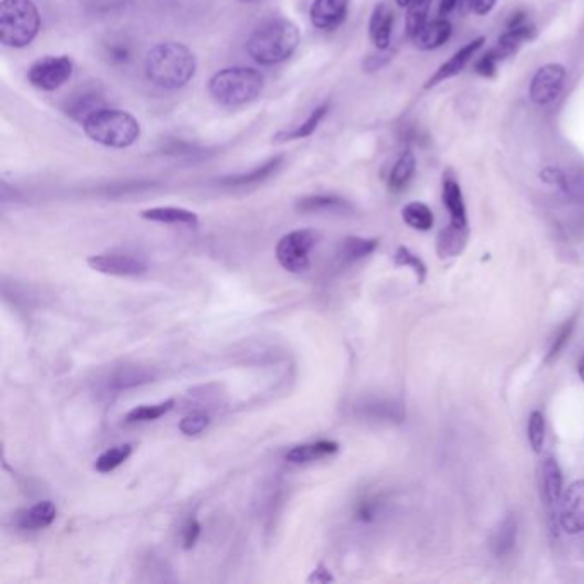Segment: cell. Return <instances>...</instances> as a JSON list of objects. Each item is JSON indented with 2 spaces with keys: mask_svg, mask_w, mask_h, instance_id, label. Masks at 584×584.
Wrapping results in <instances>:
<instances>
[{
  "mask_svg": "<svg viewBox=\"0 0 584 584\" xmlns=\"http://www.w3.org/2000/svg\"><path fill=\"white\" fill-rule=\"evenodd\" d=\"M197 60L191 48L180 41H164L148 50L144 58L146 80L164 90H178L191 81Z\"/></svg>",
  "mask_w": 584,
  "mask_h": 584,
  "instance_id": "1",
  "label": "cell"
},
{
  "mask_svg": "<svg viewBox=\"0 0 584 584\" xmlns=\"http://www.w3.org/2000/svg\"><path fill=\"white\" fill-rule=\"evenodd\" d=\"M299 45V27L292 19L271 17L252 31L245 48L259 66H276L295 54Z\"/></svg>",
  "mask_w": 584,
  "mask_h": 584,
  "instance_id": "2",
  "label": "cell"
},
{
  "mask_svg": "<svg viewBox=\"0 0 584 584\" xmlns=\"http://www.w3.org/2000/svg\"><path fill=\"white\" fill-rule=\"evenodd\" d=\"M82 131L96 144L111 150L131 148L141 136V125L133 113L109 107L90 115L82 122Z\"/></svg>",
  "mask_w": 584,
  "mask_h": 584,
  "instance_id": "3",
  "label": "cell"
},
{
  "mask_svg": "<svg viewBox=\"0 0 584 584\" xmlns=\"http://www.w3.org/2000/svg\"><path fill=\"white\" fill-rule=\"evenodd\" d=\"M264 90V76L258 69L227 68L218 70L207 82L211 98L223 107H240L250 103Z\"/></svg>",
  "mask_w": 584,
  "mask_h": 584,
  "instance_id": "4",
  "label": "cell"
},
{
  "mask_svg": "<svg viewBox=\"0 0 584 584\" xmlns=\"http://www.w3.org/2000/svg\"><path fill=\"white\" fill-rule=\"evenodd\" d=\"M41 17L33 0H2L0 41L9 48H25L40 33Z\"/></svg>",
  "mask_w": 584,
  "mask_h": 584,
  "instance_id": "5",
  "label": "cell"
},
{
  "mask_svg": "<svg viewBox=\"0 0 584 584\" xmlns=\"http://www.w3.org/2000/svg\"><path fill=\"white\" fill-rule=\"evenodd\" d=\"M319 242V233L311 228L286 233L276 245L280 266L290 272H303L311 266V252Z\"/></svg>",
  "mask_w": 584,
  "mask_h": 584,
  "instance_id": "6",
  "label": "cell"
},
{
  "mask_svg": "<svg viewBox=\"0 0 584 584\" xmlns=\"http://www.w3.org/2000/svg\"><path fill=\"white\" fill-rule=\"evenodd\" d=\"M74 64L68 55H45L27 69V81L41 91H55L70 80Z\"/></svg>",
  "mask_w": 584,
  "mask_h": 584,
  "instance_id": "7",
  "label": "cell"
},
{
  "mask_svg": "<svg viewBox=\"0 0 584 584\" xmlns=\"http://www.w3.org/2000/svg\"><path fill=\"white\" fill-rule=\"evenodd\" d=\"M105 107V91L98 82L81 84L76 91L66 96L62 110L72 121L82 122L95 111Z\"/></svg>",
  "mask_w": 584,
  "mask_h": 584,
  "instance_id": "8",
  "label": "cell"
},
{
  "mask_svg": "<svg viewBox=\"0 0 584 584\" xmlns=\"http://www.w3.org/2000/svg\"><path fill=\"white\" fill-rule=\"evenodd\" d=\"M566 68L560 64H547L535 72L530 84V98L536 105L556 101L566 82Z\"/></svg>",
  "mask_w": 584,
  "mask_h": 584,
  "instance_id": "9",
  "label": "cell"
},
{
  "mask_svg": "<svg viewBox=\"0 0 584 584\" xmlns=\"http://www.w3.org/2000/svg\"><path fill=\"white\" fill-rule=\"evenodd\" d=\"M558 521L562 530L578 535L584 531V480H576L562 492L558 501Z\"/></svg>",
  "mask_w": 584,
  "mask_h": 584,
  "instance_id": "10",
  "label": "cell"
},
{
  "mask_svg": "<svg viewBox=\"0 0 584 584\" xmlns=\"http://www.w3.org/2000/svg\"><path fill=\"white\" fill-rule=\"evenodd\" d=\"M91 270L109 276H141L148 271V264L141 258L123 252H107L88 259Z\"/></svg>",
  "mask_w": 584,
  "mask_h": 584,
  "instance_id": "11",
  "label": "cell"
},
{
  "mask_svg": "<svg viewBox=\"0 0 584 584\" xmlns=\"http://www.w3.org/2000/svg\"><path fill=\"white\" fill-rule=\"evenodd\" d=\"M350 7V0H313L311 5V23L323 31H334L340 27Z\"/></svg>",
  "mask_w": 584,
  "mask_h": 584,
  "instance_id": "12",
  "label": "cell"
},
{
  "mask_svg": "<svg viewBox=\"0 0 584 584\" xmlns=\"http://www.w3.org/2000/svg\"><path fill=\"white\" fill-rule=\"evenodd\" d=\"M355 413L366 420L379 423H399L405 419V409L393 399L384 398H367L355 405Z\"/></svg>",
  "mask_w": 584,
  "mask_h": 584,
  "instance_id": "13",
  "label": "cell"
},
{
  "mask_svg": "<svg viewBox=\"0 0 584 584\" xmlns=\"http://www.w3.org/2000/svg\"><path fill=\"white\" fill-rule=\"evenodd\" d=\"M483 43H485L483 37L466 43L464 47H462L456 54L449 58L448 62H444L441 68L435 70L434 76L427 81L425 88H432V86H437L439 82L448 81L451 78L458 76L462 69L468 66V62L475 57L476 52L483 47Z\"/></svg>",
  "mask_w": 584,
  "mask_h": 584,
  "instance_id": "14",
  "label": "cell"
},
{
  "mask_svg": "<svg viewBox=\"0 0 584 584\" xmlns=\"http://www.w3.org/2000/svg\"><path fill=\"white\" fill-rule=\"evenodd\" d=\"M394 13L388 4H377L376 9L372 11L370 21H368V35L372 43L379 48L386 50L391 43L393 35Z\"/></svg>",
  "mask_w": 584,
  "mask_h": 584,
  "instance_id": "15",
  "label": "cell"
},
{
  "mask_svg": "<svg viewBox=\"0 0 584 584\" xmlns=\"http://www.w3.org/2000/svg\"><path fill=\"white\" fill-rule=\"evenodd\" d=\"M57 517V507L52 501H41L17 515L16 525L21 530L38 531L48 528Z\"/></svg>",
  "mask_w": 584,
  "mask_h": 584,
  "instance_id": "16",
  "label": "cell"
},
{
  "mask_svg": "<svg viewBox=\"0 0 584 584\" xmlns=\"http://www.w3.org/2000/svg\"><path fill=\"white\" fill-rule=\"evenodd\" d=\"M442 203L448 209L451 225L468 228V217H466V206L462 199V191L456 178L444 177L442 182Z\"/></svg>",
  "mask_w": 584,
  "mask_h": 584,
  "instance_id": "17",
  "label": "cell"
},
{
  "mask_svg": "<svg viewBox=\"0 0 584 584\" xmlns=\"http://www.w3.org/2000/svg\"><path fill=\"white\" fill-rule=\"evenodd\" d=\"M283 164V156H274L271 160H268L266 164L259 165L256 168H252L250 172H244L239 175H230V177L219 178V184L225 187H249V186H256L264 180L272 177L278 168Z\"/></svg>",
  "mask_w": 584,
  "mask_h": 584,
  "instance_id": "18",
  "label": "cell"
},
{
  "mask_svg": "<svg viewBox=\"0 0 584 584\" xmlns=\"http://www.w3.org/2000/svg\"><path fill=\"white\" fill-rule=\"evenodd\" d=\"M340 451V444L336 441H315L309 444H302L295 446L286 452V462H293V464H303V462H317L323 460L326 456H333Z\"/></svg>",
  "mask_w": 584,
  "mask_h": 584,
  "instance_id": "19",
  "label": "cell"
},
{
  "mask_svg": "<svg viewBox=\"0 0 584 584\" xmlns=\"http://www.w3.org/2000/svg\"><path fill=\"white\" fill-rule=\"evenodd\" d=\"M141 217L154 223H165V225H186V227H197L199 217L189 211L186 207H175V206H158L150 207L141 213Z\"/></svg>",
  "mask_w": 584,
  "mask_h": 584,
  "instance_id": "20",
  "label": "cell"
},
{
  "mask_svg": "<svg viewBox=\"0 0 584 584\" xmlns=\"http://www.w3.org/2000/svg\"><path fill=\"white\" fill-rule=\"evenodd\" d=\"M451 33H452L451 23L446 17H441L421 27L420 33L413 38V41L420 50H435L451 38Z\"/></svg>",
  "mask_w": 584,
  "mask_h": 584,
  "instance_id": "21",
  "label": "cell"
},
{
  "mask_svg": "<svg viewBox=\"0 0 584 584\" xmlns=\"http://www.w3.org/2000/svg\"><path fill=\"white\" fill-rule=\"evenodd\" d=\"M517 542V519L516 516L509 515L504 517L503 523L492 536V554L497 558L507 557L513 554Z\"/></svg>",
  "mask_w": 584,
  "mask_h": 584,
  "instance_id": "22",
  "label": "cell"
},
{
  "mask_svg": "<svg viewBox=\"0 0 584 584\" xmlns=\"http://www.w3.org/2000/svg\"><path fill=\"white\" fill-rule=\"evenodd\" d=\"M379 245L377 239H362V237H346L338 247V260L341 266L354 264L360 259L370 256Z\"/></svg>",
  "mask_w": 584,
  "mask_h": 584,
  "instance_id": "23",
  "label": "cell"
},
{
  "mask_svg": "<svg viewBox=\"0 0 584 584\" xmlns=\"http://www.w3.org/2000/svg\"><path fill=\"white\" fill-rule=\"evenodd\" d=\"M153 372L144 367H137V366H123L117 368L109 379V388L113 391H125V389H133L137 386L148 384L153 381Z\"/></svg>",
  "mask_w": 584,
  "mask_h": 584,
  "instance_id": "24",
  "label": "cell"
},
{
  "mask_svg": "<svg viewBox=\"0 0 584 584\" xmlns=\"http://www.w3.org/2000/svg\"><path fill=\"white\" fill-rule=\"evenodd\" d=\"M295 207L300 213H334L345 211L350 206L343 197L334 194H313L299 199Z\"/></svg>",
  "mask_w": 584,
  "mask_h": 584,
  "instance_id": "25",
  "label": "cell"
},
{
  "mask_svg": "<svg viewBox=\"0 0 584 584\" xmlns=\"http://www.w3.org/2000/svg\"><path fill=\"white\" fill-rule=\"evenodd\" d=\"M542 483H544L545 501L554 507L557 505L562 492H564V478H562V470L558 466L556 458H547L542 464Z\"/></svg>",
  "mask_w": 584,
  "mask_h": 584,
  "instance_id": "26",
  "label": "cell"
},
{
  "mask_svg": "<svg viewBox=\"0 0 584 584\" xmlns=\"http://www.w3.org/2000/svg\"><path fill=\"white\" fill-rule=\"evenodd\" d=\"M466 242H468V228L454 227L449 223L448 228H444L437 237V252L441 259L456 258L462 254Z\"/></svg>",
  "mask_w": 584,
  "mask_h": 584,
  "instance_id": "27",
  "label": "cell"
},
{
  "mask_svg": "<svg viewBox=\"0 0 584 584\" xmlns=\"http://www.w3.org/2000/svg\"><path fill=\"white\" fill-rule=\"evenodd\" d=\"M533 27H531L528 21L516 25V27H507V31L504 33L503 37L497 41V47L494 48V52L499 55V58L504 60L505 57L517 52V48L525 43V41L530 40L533 37Z\"/></svg>",
  "mask_w": 584,
  "mask_h": 584,
  "instance_id": "28",
  "label": "cell"
},
{
  "mask_svg": "<svg viewBox=\"0 0 584 584\" xmlns=\"http://www.w3.org/2000/svg\"><path fill=\"white\" fill-rule=\"evenodd\" d=\"M415 166H417L415 154L411 151H405L398 158V162L394 164L393 170L389 174V180H388L389 191L401 192L403 189H407L408 184L415 175Z\"/></svg>",
  "mask_w": 584,
  "mask_h": 584,
  "instance_id": "29",
  "label": "cell"
},
{
  "mask_svg": "<svg viewBox=\"0 0 584 584\" xmlns=\"http://www.w3.org/2000/svg\"><path fill=\"white\" fill-rule=\"evenodd\" d=\"M327 111H329V103H323L319 105L317 109L311 111V115L303 121V122L297 125L295 129L292 131H283L280 134H276V141H297V139H305V137L313 136V133L317 131L319 123L323 122V119L326 117Z\"/></svg>",
  "mask_w": 584,
  "mask_h": 584,
  "instance_id": "30",
  "label": "cell"
},
{
  "mask_svg": "<svg viewBox=\"0 0 584 584\" xmlns=\"http://www.w3.org/2000/svg\"><path fill=\"white\" fill-rule=\"evenodd\" d=\"M401 217L413 230L429 231L434 227V213L427 204L417 201L407 204L401 211Z\"/></svg>",
  "mask_w": 584,
  "mask_h": 584,
  "instance_id": "31",
  "label": "cell"
},
{
  "mask_svg": "<svg viewBox=\"0 0 584 584\" xmlns=\"http://www.w3.org/2000/svg\"><path fill=\"white\" fill-rule=\"evenodd\" d=\"M174 407H175L174 399H166V401L156 403V405H141V407L133 408L125 415V421L127 423H143V421L158 420Z\"/></svg>",
  "mask_w": 584,
  "mask_h": 584,
  "instance_id": "32",
  "label": "cell"
},
{
  "mask_svg": "<svg viewBox=\"0 0 584 584\" xmlns=\"http://www.w3.org/2000/svg\"><path fill=\"white\" fill-rule=\"evenodd\" d=\"M131 454H133V446L131 444H122V446L107 449L105 452H101L96 458V472L110 473V472L117 470L123 462H127Z\"/></svg>",
  "mask_w": 584,
  "mask_h": 584,
  "instance_id": "33",
  "label": "cell"
},
{
  "mask_svg": "<svg viewBox=\"0 0 584 584\" xmlns=\"http://www.w3.org/2000/svg\"><path fill=\"white\" fill-rule=\"evenodd\" d=\"M432 0H413L408 5L407 31L408 37L413 40L421 31V27L427 25V16L430 9Z\"/></svg>",
  "mask_w": 584,
  "mask_h": 584,
  "instance_id": "34",
  "label": "cell"
},
{
  "mask_svg": "<svg viewBox=\"0 0 584 584\" xmlns=\"http://www.w3.org/2000/svg\"><path fill=\"white\" fill-rule=\"evenodd\" d=\"M576 315L571 317V319H568L562 326L558 327L557 333H556V336H554V340H552V345H550V348H548V354H547V364H550V362H554L556 358H557L558 355L562 354V350L566 348V345L571 341L572 333H574V327H576Z\"/></svg>",
  "mask_w": 584,
  "mask_h": 584,
  "instance_id": "35",
  "label": "cell"
},
{
  "mask_svg": "<svg viewBox=\"0 0 584 584\" xmlns=\"http://www.w3.org/2000/svg\"><path fill=\"white\" fill-rule=\"evenodd\" d=\"M545 432H547V427H545L544 413L538 409L531 411L530 421H528V439L535 452H542L545 446Z\"/></svg>",
  "mask_w": 584,
  "mask_h": 584,
  "instance_id": "36",
  "label": "cell"
},
{
  "mask_svg": "<svg viewBox=\"0 0 584 584\" xmlns=\"http://www.w3.org/2000/svg\"><path fill=\"white\" fill-rule=\"evenodd\" d=\"M394 260H396V264L398 266H407V268H411L413 272L417 274V278H419V281H423L425 280V274H427V268H425V264L421 262V259L419 256H415L409 249L407 247H399L398 250H396V256H394Z\"/></svg>",
  "mask_w": 584,
  "mask_h": 584,
  "instance_id": "37",
  "label": "cell"
},
{
  "mask_svg": "<svg viewBox=\"0 0 584 584\" xmlns=\"http://www.w3.org/2000/svg\"><path fill=\"white\" fill-rule=\"evenodd\" d=\"M209 425V415L204 411H192L187 417H184L178 429L180 432L186 435H197L203 432L204 429Z\"/></svg>",
  "mask_w": 584,
  "mask_h": 584,
  "instance_id": "38",
  "label": "cell"
},
{
  "mask_svg": "<svg viewBox=\"0 0 584 584\" xmlns=\"http://www.w3.org/2000/svg\"><path fill=\"white\" fill-rule=\"evenodd\" d=\"M105 55L111 64H127L131 60V47L125 41H109L105 45Z\"/></svg>",
  "mask_w": 584,
  "mask_h": 584,
  "instance_id": "39",
  "label": "cell"
},
{
  "mask_svg": "<svg viewBox=\"0 0 584 584\" xmlns=\"http://www.w3.org/2000/svg\"><path fill=\"white\" fill-rule=\"evenodd\" d=\"M379 511H381V501L377 497H366L356 505L355 515H356V519H360L364 523H370L377 517Z\"/></svg>",
  "mask_w": 584,
  "mask_h": 584,
  "instance_id": "40",
  "label": "cell"
},
{
  "mask_svg": "<svg viewBox=\"0 0 584 584\" xmlns=\"http://www.w3.org/2000/svg\"><path fill=\"white\" fill-rule=\"evenodd\" d=\"M499 62H501V58H499V55L494 52V48L487 52L485 55H482L478 60H476L475 64V72L478 76H483V78H492V76H495V72H497V66H499Z\"/></svg>",
  "mask_w": 584,
  "mask_h": 584,
  "instance_id": "41",
  "label": "cell"
},
{
  "mask_svg": "<svg viewBox=\"0 0 584 584\" xmlns=\"http://www.w3.org/2000/svg\"><path fill=\"white\" fill-rule=\"evenodd\" d=\"M199 535H201V525L196 517H191L186 526H184V533H182V542H184V548L186 550H191L194 545L197 544L199 540Z\"/></svg>",
  "mask_w": 584,
  "mask_h": 584,
  "instance_id": "42",
  "label": "cell"
},
{
  "mask_svg": "<svg viewBox=\"0 0 584 584\" xmlns=\"http://www.w3.org/2000/svg\"><path fill=\"white\" fill-rule=\"evenodd\" d=\"M309 583H329V581H334V578L331 576V572L327 569L324 564H319L315 569H313V574L309 576V579H307Z\"/></svg>",
  "mask_w": 584,
  "mask_h": 584,
  "instance_id": "43",
  "label": "cell"
},
{
  "mask_svg": "<svg viewBox=\"0 0 584 584\" xmlns=\"http://www.w3.org/2000/svg\"><path fill=\"white\" fill-rule=\"evenodd\" d=\"M497 0H472V7L478 16H485L495 7Z\"/></svg>",
  "mask_w": 584,
  "mask_h": 584,
  "instance_id": "44",
  "label": "cell"
},
{
  "mask_svg": "<svg viewBox=\"0 0 584 584\" xmlns=\"http://www.w3.org/2000/svg\"><path fill=\"white\" fill-rule=\"evenodd\" d=\"M460 0H441V5H439V16L441 17H446L449 14L452 13L456 9Z\"/></svg>",
  "mask_w": 584,
  "mask_h": 584,
  "instance_id": "45",
  "label": "cell"
},
{
  "mask_svg": "<svg viewBox=\"0 0 584 584\" xmlns=\"http://www.w3.org/2000/svg\"><path fill=\"white\" fill-rule=\"evenodd\" d=\"M578 374H579V379L584 382V355L581 356L579 364H578Z\"/></svg>",
  "mask_w": 584,
  "mask_h": 584,
  "instance_id": "46",
  "label": "cell"
},
{
  "mask_svg": "<svg viewBox=\"0 0 584 584\" xmlns=\"http://www.w3.org/2000/svg\"><path fill=\"white\" fill-rule=\"evenodd\" d=\"M411 2H413V0H396V4H398L399 7H408Z\"/></svg>",
  "mask_w": 584,
  "mask_h": 584,
  "instance_id": "47",
  "label": "cell"
},
{
  "mask_svg": "<svg viewBox=\"0 0 584 584\" xmlns=\"http://www.w3.org/2000/svg\"><path fill=\"white\" fill-rule=\"evenodd\" d=\"M240 2H245V4H254V2H258V0H240Z\"/></svg>",
  "mask_w": 584,
  "mask_h": 584,
  "instance_id": "48",
  "label": "cell"
}]
</instances>
